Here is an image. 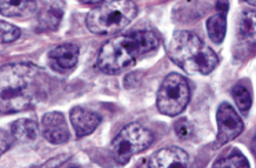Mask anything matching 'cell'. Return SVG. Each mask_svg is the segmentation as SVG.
<instances>
[{
    "label": "cell",
    "mask_w": 256,
    "mask_h": 168,
    "mask_svg": "<svg viewBox=\"0 0 256 168\" xmlns=\"http://www.w3.org/2000/svg\"><path fill=\"white\" fill-rule=\"evenodd\" d=\"M43 83V70L34 65H4L2 68V113L12 114L32 106Z\"/></svg>",
    "instance_id": "1"
},
{
    "label": "cell",
    "mask_w": 256,
    "mask_h": 168,
    "mask_svg": "<svg viewBox=\"0 0 256 168\" xmlns=\"http://www.w3.org/2000/svg\"><path fill=\"white\" fill-rule=\"evenodd\" d=\"M160 40L150 30H134L120 34L102 46L96 66L108 74H114L131 66L140 56L156 50Z\"/></svg>",
    "instance_id": "2"
},
{
    "label": "cell",
    "mask_w": 256,
    "mask_h": 168,
    "mask_svg": "<svg viewBox=\"0 0 256 168\" xmlns=\"http://www.w3.org/2000/svg\"><path fill=\"white\" fill-rule=\"evenodd\" d=\"M167 52L171 61L189 74H210L219 64L214 50L197 34L188 30H179L172 34Z\"/></svg>",
    "instance_id": "3"
},
{
    "label": "cell",
    "mask_w": 256,
    "mask_h": 168,
    "mask_svg": "<svg viewBox=\"0 0 256 168\" xmlns=\"http://www.w3.org/2000/svg\"><path fill=\"white\" fill-rule=\"evenodd\" d=\"M138 14V6L130 0L104 2L88 12L86 24L90 32L95 34H113L120 32Z\"/></svg>",
    "instance_id": "4"
},
{
    "label": "cell",
    "mask_w": 256,
    "mask_h": 168,
    "mask_svg": "<svg viewBox=\"0 0 256 168\" xmlns=\"http://www.w3.org/2000/svg\"><path fill=\"white\" fill-rule=\"evenodd\" d=\"M152 131L138 123L128 124L112 142V153L118 164H126L131 157L140 153L153 144Z\"/></svg>",
    "instance_id": "5"
},
{
    "label": "cell",
    "mask_w": 256,
    "mask_h": 168,
    "mask_svg": "<svg viewBox=\"0 0 256 168\" xmlns=\"http://www.w3.org/2000/svg\"><path fill=\"white\" fill-rule=\"evenodd\" d=\"M190 88L188 80L178 73H171L164 78L157 92V109L166 116H178L188 106Z\"/></svg>",
    "instance_id": "6"
},
{
    "label": "cell",
    "mask_w": 256,
    "mask_h": 168,
    "mask_svg": "<svg viewBox=\"0 0 256 168\" xmlns=\"http://www.w3.org/2000/svg\"><path fill=\"white\" fill-rule=\"evenodd\" d=\"M218 120V138L216 146L228 144L230 140H236L244 130V123L232 105L220 104L216 113Z\"/></svg>",
    "instance_id": "7"
},
{
    "label": "cell",
    "mask_w": 256,
    "mask_h": 168,
    "mask_svg": "<svg viewBox=\"0 0 256 168\" xmlns=\"http://www.w3.org/2000/svg\"><path fill=\"white\" fill-rule=\"evenodd\" d=\"M42 132L50 144L60 145L69 140V128L64 114L60 112L46 113L42 118Z\"/></svg>",
    "instance_id": "8"
},
{
    "label": "cell",
    "mask_w": 256,
    "mask_h": 168,
    "mask_svg": "<svg viewBox=\"0 0 256 168\" xmlns=\"http://www.w3.org/2000/svg\"><path fill=\"white\" fill-rule=\"evenodd\" d=\"M188 162V153L180 148L172 146L156 152L149 160V168H186Z\"/></svg>",
    "instance_id": "9"
},
{
    "label": "cell",
    "mask_w": 256,
    "mask_h": 168,
    "mask_svg": "<svg viewBox=\"0 0 256 168\" xmlns=\"http://www.w3.org/2000/svg\"><path fill=\"white\" fill-rule=\"evenodd\" d=\"M70 123L76 131V135L78 138H82L94 132L95 128L100 126V118L96 113L76 106L70 110Z\"/></svg>",
    "instance_id": "10"
},
{
    "label": "cell",
    "mask_w": 256,
    "mask_h": 168,
    "mask_svg": "<svg viewBox=\"0 0 256 168\" xmlns=\"http://www.w3.org/2000/svg\"><path fill=\"white\" fill-rule=\"evenodd\" d=\"M48 60L56 70H69L76 66L78 61V47L72 43L61 44L50 51Z\"/></svg>",
    "instance_id": "11"
},
{
    "label": "cell",
    "mask_w": 256,
    "mask_h": 168,
    "mask_svg": "<svg viewBox=\"0 0 256 168\" xmlns=\"http://www.w3.org/2000/svg\"><path fill=\"white\" fill-rule=\"evenodd\" d=\"M39 8V3L38 2H7L3 0L0 3V10L2 14L6 17H32L36 14Z\"/></svg>",
    "instance_id": "12"
},
{
    "label": "cell",
    "mask_w": 256,
    "mask_h": 168,
    "mask_svg": "<svg viewBox=\"0 0 256 168\" xmlns=\"http://www.w3.org/2000/svg\"><path fill=\"white\" fill-rule=\"evenodd\" d=\"M12 134L16 140L21 142L34 140L39 135V126L34 120L20 118L12 124Z\"/></svg>",
    "instance_id": "13"
},
{
    "label": "cell",
    "mask_w": 256,
    "mask_h": 168,
    "mask_svg": "<svg viewBox=\"0 0 256 168\" xmlns=\"http://www.w3.org/2000/svg\"><path fill=\"white\" fill-rule=\"evenodd\" d=\"M206 30H208L210 39L214 43L220 44L226 36V14L218 12L215 16H212L206 21Z\"/></svg>",
    "instance_id": "14"
},
{
    "label": "cell",
    "mask_w": 256,
    "mask_h": 168,
    "mask_svg": "<svg viewBox=\"0 0 256 168\" xmlns=\"http://www.w3.org/2000/svg\"><path fill=\"white\" fill-rule=\"evenodd\" d=\"M238 34L241 39L250 40L256 36V12H244L238 20Z\"/></svg>",
    "instance_id": "15"
},
{
    "label": "cell",
    "mask_w": 256,
    "mask_h": 168,
    "mask_svg": "<svg viewBox=\"0 0 256 168\" xmlns=\"http://www.w3.org/2000/svg\"><path fill=\"white\" fill-rule=\"evenodd\" d=\"M232 96H233L234 101L237 104V106L242 113H248L252 105V98H250V90L242 86V84H237L232 88Z\"/></svg>",
    "instance_id": "16"
},
{
    "label": "cell",
    "mask_w": 256,
    "mask_h": 168,
    "mask_svg": "<svg viewBox=\"0 0 256 168\" xmlns=\"http://www.w3.org/2000/svg\"><path fill=\"white\" fill-rule=\"evenodd\" d=\"M214 168H250L244 154L238 150H234L228 157H223L214 164Z\"/></svg>",
    "instance_id": "17"
},
{
    "label": "cell",
    "mask_w": 256,
    "mask_h": 168,
    "mask_svg": "<svg viewBox=\"0 0 256 168\" xmlns=\"http://www.w3.org/2000/svg\"><path fill=\"white\" fill-rule=\"evenodd\" d=\"M62 10L61 8H56V7H50L48 10H46L42 17H40V25L42 28L48 29V30H54L56 26L60 25L62 20Z\"/></svg>",
    "instance_id": "18"
},
{
    "label": "cell",
    "mask_w": 256,
    "mask_h": 168,
    "mask_svg": "<svg viewBox=\"0 0 256 168\" xmlns=\"http://www.w3.org/2000/svg\"><path fill=\"white\" fill-rule=\"evenodd\" d=\"M0 26H2V43H12L21 36V30L12 24L2 21Z\"/></svg>",
    "instance_id": "19"
},
{
    "label": "cell",
    "mask_w": 256,
    "mask_h": 168,
    "mask_svg": "<svg viewBox=\"0 0 256 168\" xmlns=\"http://www.w3.org/2000/svg\"><path fill=\"white\" fill-rule=\"evenodd\" d=\"M174 128H175L176 135H178L179 138H182V140H188V138H190L193 135V124L190 123L189 120H186V118L178 120L175 123Z\"/></svg>",
    "instance_id": "20"
},
{
    "label": "cell",
    "mask_w": 256,
    "mask_h": 168,
    "mask_svg": "<svg viewBox=\"0 0 256 168\" xmlns=\"http://www.w3.org/2000/svg\"><path fill=\"white\" fill-rule=\"evenodd\" d=\"M68 158H69V154H60V156L54 157V158H51L47 162H44L39 168H58L60 166H62L64 162H66Z\"/></svg>",
    "instance_id": "21"
},
{
    "label": "cell",
    "mask_w": 256,
    "mask_h": 168,
    "mask_svg": "<svg viewBox=\"0 0 256 168\" xmlns=\"http://www.w3.org/2000/svg\"><path fill=\"white\" fill-rule=\"evenodd\" d=\"M8 146H10L8 134H7L6 131H2V153H4L8 149Z\"/></svg>",
    "instance_id": "22"
},
{
    "label": "cell",
    "mask_w": 256,
    "mask_h": 168,
    "mask_svg": "<svg viewBox=\"0 0 256 168\" xmlns=\"http://www.w3.org/2000/svg\"><path fill=\"white\" fill-rule=\"evenodd\" d=\"M216 10L220 14H226V12L228 10V2H218L216 3Z\"/></svg>",
    "instance_id": "23"
},
{
    "label": "cell",
    "mask_w": 256,
    "mask_h": 168,
    "mask_svg": "<svg viewBox=\"0 0 256 168\" xmlns=\"http://www.w3.org/2000/svg\"><path fill=\"white\" fill-rule=\"evenodd\" d=\"M246 3H248V4H250V6H256V0H248Z\"/></svg>",
    "instance_id": "24"
},
{
    "label": "cell",
    "mask_w": 256,
    "mask_h": 168,
    "mask_svg": "<svg viewBox=\"0 0 256 168\" xmlns=\"http://www.w3.org/2000/svg\"><path fill=\"white\" fill-rule=\"evenodd\" d=\"M255 145H256V132H255Z\"/></svg>",
    "instance_id": "25"
}]
</instances>
